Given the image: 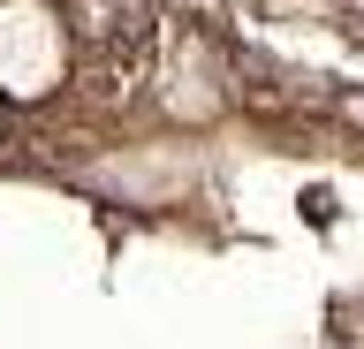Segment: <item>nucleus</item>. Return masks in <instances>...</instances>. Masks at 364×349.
I'll return each mask as SVG.
<instances>
[{
	"label": "nucleus",
	"instance_id": "f257e3e1",
	"mask_svg": "<svg viewBox=\"0 0 364 349\" xmlns=\"http://www.w3.org/2000/svg\"><path fill=\"white\" fill-rule=\"evenodd\" d=\"M68 76V23L46 0H0V99H46Z\"/></svg>",
	"mask_w": 364,
	"mask_h": 349
}]
</instances>
